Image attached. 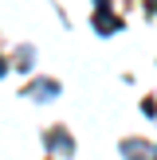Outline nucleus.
I'll list each match as a JSON object with an SVG mask.
<instances>
[{
  "label": "nucleus",
  "mask_w": 157,
  "mask_h": 160,
  "mask_svg": "<svg viewBox=\"0 0 157 160\" xmlns=\"http://www.w3.org/2000/svg\"><path fill=\"white\" fill-rule=\"evenodd\" d=\"M94 4H98V8H94V28H98V31H118V28H122V20H118L114 12H106V0H94Z\"/></svg>",
  "instance_id": "1"
},
{
  "label": "nucleus",
  "mask_w": 157,
  "mask_h": 160,
  "mask_svg": "<svg viewBox=\"0 0 157 160\" xmlns=\"http://www.w3.org/2000/svg\"><path fill=\"white\" fill-rule=\"evenodd\" d=\"M55 94H59V82H47V78H39L35 86H28V98H55Z\"/></svg>",
  "instance_id": "2"
},
{
  "label": "nucleus",
  "mask_w": 157,
  "mask_h": 160,
  "mask_svg": "<svg viewBox=\"0 0 157 160\" xmlns=\"http://www.w3.org/2000/svg\"><path fill=\"white\" fill-rule=\"evenodd\" d=\"M51 148H59V152H71V137L67 133H51V141H47Z\"/></svg>",
  "instance_id": "3"
},
{
  "label": "nucleus",
  "mask_w": 157,
  "mask_h": 160,
  "mask_svg": "<svg viewBox=\"0 0 157 160\" xmlns=\"http://www.w3.org/2000/svg\"><path fill=\"white\" fill-rule=\"evenodd\" d=\"M126 156H149V145H138V141H126Z\"/></svg>",
  "instance_id": "4"
},
{
  "label": "nucleus",
  "mask_w": 157,
  "mask_h": 160,
  "mask_svg": "<svg viewBox=\"0 0 157 160\" xmlns=\"http://www.w3.org/2000/svg\"><path fill=\"white\" fill-rule=\"evenodd\" d=\"M0 74H4V59H0Z\"/></svg>",
  "instance_id": "5"
}]
</instances>
